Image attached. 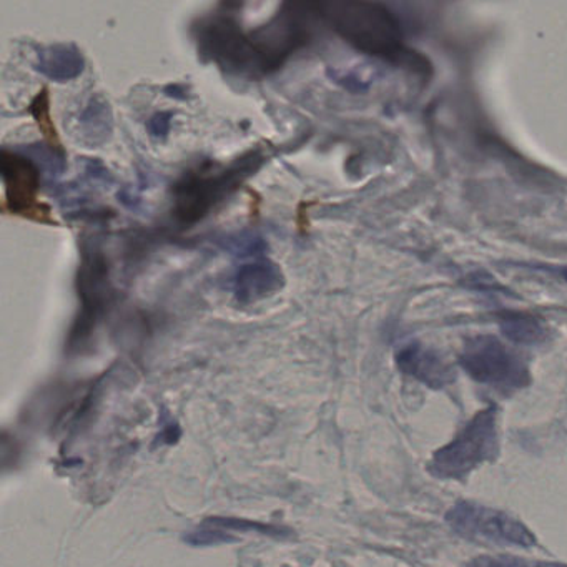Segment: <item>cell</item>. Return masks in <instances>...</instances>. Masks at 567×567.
Here are the masks:
<instances>
[{
    "instance_id": "1",
    "label": "cell",
    "mask_w": 567,
    "mask_h": 567,
    "mask_svg": "<svg viewBox=\"0 0 567 567\" xmlns=\"http://www.w3.org/2000/svg\"><path fill=\"white\" fill-rule=\"evenodd\" d=\"M331 24L338 34L364 54L394 64H406L417 74L430 72L426 59L404 48L403 31L393 12L370 2H347L331 9Z\"/></svg>"
},
{
    "instance_id": "2",
    "label": "cell",
    "mask_w": 567,
    "mask_h": 567,
    "mask_svg": "<svg viewBox=\"0 0 567 567\" xmlns=\"http://www.w3.org/2000/svg\"><path fill=\"white\" fill-rule=\"evenodd\" d=\"M499 454V423L496 406L474 414L466 426L431 457L427 470L440 480H464L496 460Z\"/></svg>"
},
{
    "instance_id": "3",
    "label": "cell",
    "mask_w": 567,
    "mask_h": 567,
    "mask_svg": "<svg viewBox=\"0 0 567 567\" xmlns=\"http://www.w3.org/2000/svg\"><path fill=\"white\" fill-rule=\"evenodd\" d=\"M460 364L474 381L496 390H523L530 383L523 357L491 334L467 340L460 353Z\"/></svg>"
},
{
    "instance_id": "4",
    "label": "cell",
    "mask_w": 567,
    "mask_h": 567,
    "mask_svg": "<svg viewBox=\"0 0 567 567\" xmlns=\"http://www.w3.org/2000/svg\"><path fill=\"white\" fill-rule=\"evenodd\" d=\"M444 519L454 533L470 540L523 549H529L537 544L536 536L526 524L511 514L473 501L454 504Z\"/></svg>"
},
{
    "instance_id": "5",
    "label": "cell",
    "mask_w": 567,
    "mask_h": 567,
    "mask_svg": "<svg viewBox=\"0 0 567 567\" xmlns=\"http://www.w3.org/2000/svg\"><path fill=\"white\" fill-rule=\"evenodd\" d=\"M396 364L404 374L426 384L431 390H443L456 378L454 368L426 344H404L396 353Z\"/></svg>"
},
{
    "instance_id": "6",
    "label": "cell",
    "mask_w": 567,
    "mask_h": 567,
    "mask_svg": "<svg viewBox=\"0 0 567 567\" xmlns=\"http://www.w3.org/2000/svg\"><path fill=\"white\" fill-rule=\"evenodd\" d=\"M237 174L240 171L224 172L217 177L194 175L188 181L185 178L184 184L177 188V214L182 220L194 221L207 215L215 202L227 192V185Z\"/></svg>"
},
{
    "instance_id": "7",
    "label": "cell",
    "mask_w": 567,
    "mask_h": 567,
    "mask_svg": "<svg viewBox=\"0 0 567 567\" xmlns=\"http://www.w3.org/2000/svg\"><path fill=\"white\" fill-rule=\"evenodd\" d=\"M284 285V271L275 261L257 260L238 268L234 278V293L238 303H257L278 293Z\"/></svg>"
},
{
    "instance_id": "8",
    "label": "cell",
    "mask_w": 567,
    "mask_h": 567,
    "mask_svg": "<svg viewBox=\"0 0 567 567\" xmlns=\"http://www.w3.org/2000/svg\"><path fill=\"white\" fill-rule=\"evenodd\" d=\"M2 174H4L8 195L14 202L16 210L31 212L39 190L38 168L22 155L2 154Z\"/></svg>"
},
{
    "instance_id": "9",
    "label": "cell",
    "mask_w": 567,
    "mask_h": 567,
    "mask_svg": "<svg viewBox=\"0 0 567 567\" xmlns=\"http://www.w3.org/2000/svg\"><path fill=\"white\" fill-rule=\"evenodd\" d=\"M84 55L74 44H54L41 49L38 54V71L54 82H69L84 71Z\"/></svg>"
},
{
    "instance_id": "10",
    "label": "cell",
    "mask_w": 567,
    "mask_h": 567,
    "mask_svg": "<svg viewBox=\"0 0 567 567\" xmlns=\"http://www.w3.org/2000/svg\"><path fill=\"white\" fill-rule=\"evenodd\" d=\"M499 328L507 340L517 344H540L547 340L546 324L530 313L523 311H506L499 315Z\"/></svg>"
},
{
    "instance_id": "11",
    "label": "cell",
    "mask_w": 567,
    "mask_h": 567,
    "mask_svg": "<svg viewBox=\"0 0 567 567\" xmlns=\"http://www.w3.org/2000/svg\"><path fill=\"white\" fill-rule=\"evenodd\" d=\"M225 248L235 257H257L265 251L267 245L260 237L254 235H238V237L228 238Z\"/></svg>"
},
{
    "instance_id": "12",
    "label": "cell",
    "mask_w": 567,
    "mask_h": 567,
    "mask_svg": "<svg viewBox=\"0 0 567 567\" xmlns=\"http://www.w3.org/2000/svg\"><path fill=\"white\" fill-rule=\"evenodd\" d=\"M467 567H536L529 563V560L523 559L517 556H506V554H499V556H480L476 559L471 560Z\"/></svg>"
},
{
    "instance_id": "13",
    "label": "cell",
    "mask_w": 567,
    "mask_h": 567,
    "mask_svg": "<svg viewBox=\"0 0 567 567\" xmlns=\"http://www.w3.org/2000/svg\"><path fill=\"white\" fill-rule=\"evenodd\" d=\"M172 127L171 112H158L152 115L147 122V131L151 132L152 137L164 138L167 137Z\"/></svg>"
},
{
    "instance_id": "14",
    "label": "cell",
    "mask_w": 567,
    "mask_h": 567,
    "mask_svg": "<svg viewBox=\"0 0 567 567\" xmlns=\"http://www.w3.org/2000/svg\"><path fill=\"white\" fill-rule=\"evenodd\" d=\"M165 92H167L168 97L177 99V101L187 99V91L182 85H171V87L165 89Z\"/></svg>"
},
{
    "instance_id": "15",
    "label": "cell",
    "mask_w": 567,
    "mask_h": 567,
    "mask_svg": "<svg viewBox=\"0 0 567 567\" xmlns=\"http://www.w3.org/2000/svg\"><path fill=\"white\" fill-rule=\"evenodd\" d=\"M536 567H567V564H560V563H537Z\"/></svg>"
},
{
    "instance_id": "16",
    "label": "cell",
    "mask_w": 567,
    "mask_h": 567,
    "mask_svg": "<svg viewBox=\"0 0 567 567\" xmlns=\"http://www.w3.org/2000/svg\"><path fill=\"white\" fill-rule=\"evenodd\" d=\"M556 271L557 275H559L560 278H564V280L567 281V268H557Z\"/></svg>"
}]
</instances>
